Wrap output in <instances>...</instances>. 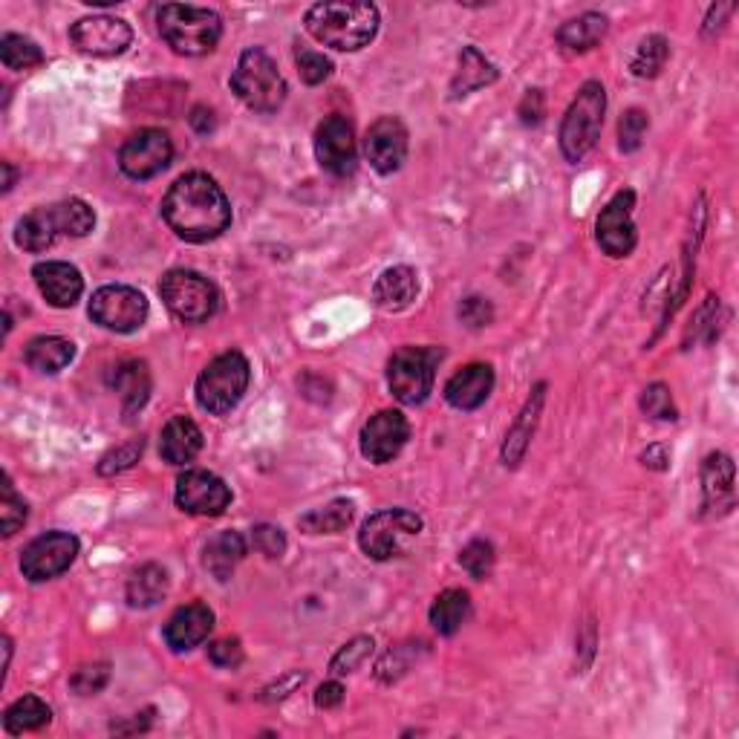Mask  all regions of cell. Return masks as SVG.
Instances as JSON below:
<instances>
[{
	"label": "cell",
	"mask_w": 739,
	"mask_h": 739,
	"mask_svg": "<svg viewBox=\"0 0 739 739\" xmlns=\"http://www.w3.org/2000/svg\"><path fill=\"white\" fill-rule=\"evenodd\" d=\"M162 217L176 231V238L188 243H208L220 238L231 226V206L223 188L208 174H185L180 176L165 199H162Z\"/></svg>",
	"instance_id": "1"
},
{
	"label": "cell",
	"mask_w": 739,
	"mask_h": 739,
	"mask_svg": "<svg viewBox=\"0 0 739 739\" xmlns=\"http://www.w3.org/2000/svg\"><path fill=\"white\" fill-rule=\"evenodd\" d=\"M307 33L324 47L356 53L379 33V9L365 0H330L307 12Z\"/></svg>",
	"instance_id": "2"
},
{
	"label": "cell",
	"mask_w": 739,
	"mask_h": 739,
	"mask_svg": "<svg viewBox=\"0 0 739 739\" xmlns=\"http://www.w3.org/2000/svg\"><path fill=\"white\" fill-rule=\"evenodd\" d=\"M157 24L168 47L192 58L208 56L223 35V21L217 12L183 3H165L157 15Z\"/></svg>",
	"instance_id": "3"
},
{
	"label": "cell",
	"mask_w": 739,
	"mask_h": 739,
	"mask_svg": "<svg viewBox=\"0 0 739 739\" xmlns=\"http://www.w3.org/2000/svg\"><path fill=\"white\" fill-rule=\"evenodd\" d=\"M231 90L255 113L280 111V104L287 102L289 93L287 79L280 76L278 65L257 47L246 49L240 56L234 76H231Z\"/></svg>",
	"instance_id": "4"
},
{
	"label": "cell",
	"mask_w": 739,
	"mask_h": 739,
	"mask_svg": "<svg viewBox=\"0 0 739 739\" xmlns=\"http://www.w3.org/2000/svg\"><path fill=\"white\" fill-rule=\"evenodd\" d=\"M607 93L601 81H587L578 90L575 102L561 125V151L569 162H580L598 145L601 125H604Z\"/></svg>",
	"instance_id": "5"
},
{
	"label": "cell",
	"mask_w": 739,
	"mask_h": 739,
	"mask_svg": "<svg viewBox=\"0 0 739 739\" xmlns=\"http://www.w3.org/2000/svg\"><path fill=\"white\" fill-rule=\"evenodd\" d=\"M252 367L238 350L217 356L197 379V405L215 416H223L240 405L246 393Z\"/></svg>",
	"instance_id": "6"
},
{
	"label": "cell",
	"mask_w": 739,
	"mask_h": 739,
	"mask_svg": "<svg viewBox=\"0 0 739 739\" xmlns=\"http://www.w3.org/2000/svg\"><path fill=\"white\" fill-rule=\"evenodd\" d=\"M160 295L165 307L185 324H203L215 319L220 310V292L206 275L192 269H171L160 280Z\"/></svg>",
	"instance_id": "7"
},
{
	"label": "cell",
	"mask_w": 739,
	"mask_h": 739,
	"mask_svg": "<svg viewBox=\"0 0 739 739\" xmlns=\"http://www.w3.org/2000/svg\"><path fill=\"white\" fill-rule=\"evenodd\" d=\"M442 361L437 347H402L390 358L388 388L402 405H422L434 390V373Z\"/></svg>",
	"instance_id": "8"
},
{
	"label": "cell",
	"mask_w": 739,
	"mask_h": 739,
	"mask_svg": "<svg viewBox=\"0 0 739 739\" xmlns=\"http://www.w3.org/2000/svg\"><path fill=\"white\" fill-rule=\"evenodd\" d=\"M422 532V517L407 509H388L367 517V523L358 532V546L365 549L373 561H390L402 555V549L411 538Z\"/></svg>",
	"instance_id": "9"
},
{
	"label": "cell",
	"mask_w": 739,
	"mask_h": 739,
	"mask_svg": "<svg viewBox=\"0 0 739 739\" xmlns=\"http://www.w3.org/2000/svg\"><path fill=\"white\" fill-rule=\"evenodd\" d=\"M90 319L111 333H136L148 321V298L134 287H102L90 301Z\"/></svg>",
	"instance_id": "10"
},
{
	"label": "cell",
	"mask_w": 739,
	"mask_h": 739,
	"mask_svg": "<svg viewBox=\"0 0 739 739\" xmlns=\"http://www.w3.org/2000/svg\"><path fill=\"white\" fill-rule=\"evenodd\" d=\"M76 555H79V541L72 534L47 532L35 538L21 552V573L33 584H44V580H53L61 573H67Z\"/></svg>",
	"instance_id": "11"
},
{
	"label": "cell",
	"mask_w": 739,
	"mask_h": 739,
	"mask_svg": "<svg viewBox=\"0 0 739 739\" xmlns=\"http://www.w3.org/2000/svg\"><path fill=\"white\" fill-rule=\"evenodd\" d=\"M171 160H174V142L165 130L157 128L139 130L119 151V168L130 180H151L162 174Z\"/></svg>",
	"instance_id": "12"
},
{
	"label": "cell",
	"mask_w": 739,
	"mask_h": 739,
	"mask_svg": "<svg viewBox=\"0 0 739 739\" xmlns=\"http://www.w3.org/2000/svg\"><path fill=\"white\" fill-rule=\"evenodd\" d=\"M70 41L76 44L79 53L96 58H113L122 56L134 41V30L128 21L113 15H93L81 18L70 26Z\"/></svg>",
	"instance_id": "13"
},
{
	"label": "cell",
	"mask_w": 739,
	"mask_h": 739,
	"mask_svg": "<svg viewBox=\"0 0 739 739\" xmlns=\"http://www.w3.org/2000/svg\"><path fill=\"white\" fill-rule=\"evenodd\" d=\"M633 208H636V194L619 192L607 203V208L598 215L596 238L598 246L604 249L610 257H627L636 249V223H633Z\"/></svg>",
	"instance_id": "14"
},
{
	"label": "cell",
	"mask_w": 739,
	"mask_h": 739,
	"mask_svg": "<svg viewBox=\"0 0 739 739\" xmlns=\"http://www.w3.org/2000/svg\"><path fill=\"white\" fill-rule=\"evenodd\" d=\"M231 503V488L211 471H185L176 480V506L197 517H220Z\"/></svg>",
	"instance_id": "15"
},
{
	"label": "cell",
	"mask_w": 739,
	"mask_h": 739,
	"mask_svg": "<svg viewBox=\"0 0 739 739\" xmlns=\"http://www.w3.org/2000/svg\"><path fill=\"white\" fill-rule=\"evenodd\" d=\"M411 439V425L399 411H379L361 428V453L376 465L393 462Z\"/></svg>",
	"instance_id": "16"
},
{
	"label": "cell",
	"mask_w": 739,
	"mask_h": 739,
	"mask_svg": "<svg viewBox=\"0 0 739 739\" xmlns=\"http://www.w3.org/2000/svg\"><path fill=\"white\" fill-rule=\"evenodd\" d=\"M315 157L321 168L335 176H350L356 171V136L344 116H326L315 130Z\"/></svg>",
	"instance_id": "17"
},
{
	"label": "cell",
	"mask_w": 739,
	"mask_h": 739,
	"mask_svg": "<svg viewBox=\"0 0 739 739\" xmlns=\"http://www.w3.org/2000/svg\"><path fill=\"white\" fill-rule=\"evenodd\" d=\"M367 162L379 171V174H393L402 168L407 157V130L405 125L393 116H382L373 128L367 130L365 139Z\"/></svg>",
	"instance_id": "18"
},
{
	"label": "cell",
	"mask_w": 739,
	"mask_h": 739,
	"mask_svg": "<svg viewBox=\"0 0 739 739\" xmlns=\"http://www.w3.org/2000/svg\"><path fill=\"white\" fill-rule=\"evenodd\" d=\"M33 278L38 284L41 295L47 298L49 307L56 310H70L84 292L81 272L67 261H44L33 269Z\"/></svg>",
	"instance_id": "19"
},
{
	"label": "cell",
	"mask_w": 739,
	"mask_h": 739,
	"mask_svg": "<svg viewBox=\"0 0 739 739\" xmlns=\"http://www.w3.org/2000/svg\"><path fill=\"white\" fill-rule=\"evenodd\" d=\"M702 492H705L707 515L723 517L734 509L737 488H734V462L728 453H711L702 462Z\"/></svg>",
	"instance_id": "20"
},
{
	"label": "cell",
	"mask_w": 739,
	"mask_h": 739,
	"mask_svg": "<svg viewBox=\"0 0 739 739\" xmlns=\"http://www.w3.org/2000/svg\"><path fill=\"white\" fill-rule=\"evenodd\" d=\"M211 630H215V612L197 601V604L180 607V610L168 619L165 642L174 653L192 650V647L206 642Z\"/></svg>",
	"instance_id": "21"
},
{
	"label": "cell",
	"mask_w": 739,
	"mask_h": 739,
	"mask_svg": "<svg viewBox=\"0 0 739 739\" xmlns=\"http://www.w3.org/2000/svg\"><path fill=\"white\" fill-rule=\"evenodd\" d=\"M494 370L492 365H469L453 373L446 384L448 405L457 411H477L485 399L492 396Z\"/></svg>",
	"instance_id": "22"
},
{
	"label": "cell",
	"mask_w": 739,
	"mask_h": 739,
	"mask_svg": "<svg viewBox=\"0 0 739 739\" xmlns=\"http://www.w3.org/2000/svg\"><path fill=\"white\" fill-rule=\"evenodd\" d=\"M419 295V280L411 266H393L379 275L373 287V301L384 312H402L416 301Z\"/></svg>",
	"instance_id": "23"
},
{
	"label": "cell",
	"mask_w": 739,
	"mask_h": 739,
	"mask_svg": "<svg viewBox=\"0 0 739 739\" xmlns=\"http://www.w3.org/2000/svg\"><path fill=\"white\" fill-rule=\"evenodd\" d=\"M203 451V430L188 416H174L162 428L160 453L168 465H188Z\"/></svg>",
	"instance_id": "24"
},
{
	"label": "cell",
	"mask_w": 739,
	"mask_h": 739,
	"mask_svg": "<svg viewBox=\"0 0 739 739\" xmlns=\"http://www.w3.org/2000/svg\"><path fill=\"white\" fill-rule=\"evenodd\" d=\"M543 399H546V384H538V388L532 390L529 402L523 405V411H520V416H517V422L509 428V434H506L503 462L511 465V469H515L517 462L523 460L526 448H529V439H532V434H534L538 416H541V411H543Z\"/></svg>",
	"instance_id": "25"
},
{
	"label": "cell",
	"mask_w": 739,
	"mask_h": 739,
	"mask_svg": "<svg viewBox=\"0 0 739 739\" xmlns=\"http://www.w3.org/2000/svg\"><path fill=\"white\" fill-rule=\"evenodd\" d=\"M113 390L122 396V405H125V416L139 414L151 396V373H148V365L145 361H122L111 376Z\"/></svg>",
	"instance_id": "26"
},
{
	"label": "cell",
	"mask_w": 739,
	"mask_h": 739,
	"mask_svg": "<svg viewBox=\"0 0 739 739\" xmlns=\"http://www.w3.org/2000/svg\"><path fill=\"white\" fill-rule=\"evenodd\" d=\"M494 81H497V70H494L492 61H488L477 47L462 49L460 70H457V76H453L451 81L453 99L469 96V93H474V90L480 88H488Z\"/></svg>",
	"instance_id": "27"
},
{
	"label": "cell",
	"mask_w": 739,
	"mask_h": 739,
	"mask_svg": "<svg viewBox=\"0 0 739 739\" xmlns=\"http://www.w3.org/2000/svg\"><path fill=\"white\" fill-rule=\"evenodd\" d=\"M604 35H607V18L601 15V12H584V15L566 21V24L557 30V44H561L566 53H587V49L598 47Z\"/></svg>",
	"instance_id": "28"
},
{
	"label": "cell",
	"mask_w": 739,
	"mask_h": 739,
	"mask_svg": "<svg viewBox=\"0 0 739 739\" xmlns=\"http://www.w3.org/2000/svg\"><path fill=\"white\" fill-rule=\"evenodd\" d=\"M58 234H61V231H58L53 206L30 211V215L18 220L15 229L18 246L26 249V252H47V249L56 243Z\"/></svg>",
	"instance_id": "29"
},
{
	"label": "cell",
	"mask_w": 739,
	"mask_h": 739,
	"mask_svg": "<svg viewBox=\"0 0 739 739\" xmlns=\"http://www.w3.org/2000/svg\"><path fill=\"white\" fill-rule=\"evenodd\" d=\"M72 356H76V347H72V342L61 338V335H41V338L26 344L24 350L26 365L38 370V373H58V370H65L72 361Z\"/></svg>",
	"instance_id": "30"
},
{
	"label": "cell",
	"mask_w": 739,
	"mask_h": 739,
	"mask_svg": "<svg viewBox=\"0 0 739 739\" xmlns=\"http://www.w3.org/2000/svg\"><path fill=\"white\" fill-rule=\"evenodd\" d=\"M168 596V573L157 564L139 566L128 580V604L148 610Z\"/></svg>",
	"instance_id": "31"
},
{
	"label": "cell",
	"mask_w": 739,
	"mask_h": 739,
	"mask_svg": "<svg viewBox=\"0 0 739 739\" xmlns=\"http://www.w3.org/2000/svg\"><path fill=\"white\" fill-rule=\"evenodd\" d=\"M471 615V598L462 589H446L439 592L434 607H430V624L437 627L442 636H453L457 630L469 621Z\"/></svg>",
	"instance_id": "32"
},
{
	"label": "cell",
	"mask_w": 739,
	"mask_h": 739,
	"mask_svg": "<svg viewBox=\"0 0 739 739\" xmlns=\"http://www.w3.org/2000/svg\"><path fill=\"white\" fill-rule=\"evenodd\" d=\"M243 557H246V541L238 532H223L206 546V569L217 580H229Z\"/></svg>",
	"instance_id": "33"
},
{
	"label": "cell",
	"mask_w": 739,
	"mask_h": 739,
	"mask_svg": "<svg viewBox=\"0 0 739 739\" xmlns=\"http://www.w3.org/2000/svg\"><path fill=\"white\" fill-rule=\"evenodd\" d=\"M49 719H53V711H49L47 702L38 700V696H21V700L12 702V705L7 707V714H3V728H7L9 734L21 737V734L41 731L44 725H49Z\"/></svg>",
	"instance_id": "34"
},
{
	"label": "cell",
	"mask_w": 739,
	"mask_h": 739,
	"mask_svg": "<svg viewBox=\"0 0 739 739\" xmlns=\"http://www.w3.org/2000/svg\"><path fill=\"white\" fill-rule=\"evenodd\" d=\"M353 517H356V503L333 500L321 506V509L310 511V515H303L298 526L307 534H338L353 523Z\"/></svg>",
	"instance_id": "35"
},
{
	"label": "cell",
	"mask_w": 739,
	"mask_h": 739,
	"mask_svg": "<svg viewBox=\"0 0 739 739\" xmlns=\"http://www.w3.org/2000/svg\"><path fill=\"white\" fill-rule=\"evenodd\" d=\"M670 56V44L665 35H647V38L638 44L636 56L630 61V70L636 79H656L665 67Z\"/></svg>",
	"instance_id": "36"
},
{
	"label": "cell",
	"mask_w": 739,
	"mask_h": 739,
	"mask_svg": "<svg viewBox=\"0 0 739 739\" xmlns=\"http://www.w3.org/2000/svg\"><path fill=\"white\" fill-rule=\"evenodd\" d=\"M53 215H56L58 231L67 238H84L96 226V215L84 199H65V203L53 206Z\"/></svg>",
	"instance_id": "37"
},
{
	"label": "cell",
	"mask_w": 739,
	"mask_h": 739,
	"mask_svg": "<svg viewBox=\"0 0 739 739\" xmlns=\"http://www.w3.org/2000/svg\"><path fill=\"white\" fill-rule=\"evenodd\" d=\"M0 58L7 70H35L44 65V53L35 41L24 38V35H3L0 41Z\"/></svg>",
	"instance_id": "38"
},
{
	"label": "cell",
	"mask_w": 739,
	"mask_h": 739,
	"mask_svg": "<svg viewBox=\"0 0 739 739\" xmlns=\"http://www.w3.org/2000/svg\"><path fill=\"white\" fill-rule=\"evenodd\" d=\"M373 653V638L370 636H358L353 638L350 644H344L342 650L335 653L333 661H330V670H333L335 676H344V673H353V670H358L361 665H365V659Z\"/></svg>",
	"instance_id": "39"
},
{
	"label": "cell",
	"mask_w": 739,
	"mask_h": 739,
	"mask_svg": "<svg viewBox=\"0 0 739 739\" xmlns=\"http://www.w3.org/2000/svg\"><path fill=\"white\" fill-rule=\"evenodd\" d=\"M295 65H298L301 79L307 81L310 88H315V84L326 81V79H330V72H333V61H330L324 53H319V49H310V47L295 49Z\"/></svg>",
	"instance_id": "40"
},
{
	"label": "cell",
	"mask_w": 739,
	"mask_h": 739,
	"mask_svg": "<svg viewBox=\"0 0 739 739\" xmlns=\"http://www.w3.org/2000/svg\"><path fill=\"white\" fill-rule=\"evenodd\" d=\"M142 448H145L142 439H130L125 446L113 448V451L104 453L102 462H99V474H102V477H113V474H122V471L134 469L136 462H139V457H142Z\"/></svg>",
	"instance_id": "41"
},
{
	"label": "cell",
	"mask_w": 739,
	"mask_h": 739,
	"mask_svg": "<svg viewBox=\"0 0 739 739\" xmlns=\"http://www.w3.org/2000/svg\"><path fill=\"white\" fill-rule=\"evenodd\" d=\"M647 128H650V119H647V113L638 111V107H633V111H627L624 116H621L619 122V148L624 153H633L642 148V139L644 134H647Z\"/></svg>",
	"instance_id": "42"
},
{
	"label": "cell",
	"mask_w": 739,
	"mask_h": 739,
	"mask_svg": "<svg viewBox=\"0 0 739 739\" xmlns=\"http://www.w3.org/2000/svg\"><path fill=\"white\" fill-rule=\"evenodd\" d=\"M460 566L471 578L483 580L485 575L492 573L494 566V546L488 541H471L469 546L460 552Z\"/></svg>",
	"instance_id": "43"
},
{
	"label": "cell",
	"mask_w": 739,
	"mask_h": 739,
	"mask_svg": "<svg viewBox=\"0 0 739 739\" xmlns=\"http://www.w3.org/2000/svg\"><path fill=\"white\" fill-rule=\"evenodd\" d=\"M642 411L647 416H653V419H661V422H673L676 419V405H673V396H670V388L668 384H650V388L644 390L642 393Z\"/></svg>",
	"instance_id": "44"
},
{
	"label": "cell",
	"mask_w": 739,
	"mask_h": 739,
	"mask_svg": "<svg viewBox=\"0 0 739 739\" xmlns=\"http://www.w3.org/2000/svg\"><path fill=\"white\" fill-rule=\"evenodd\" d=\"M0 517H3V534H12L26 523V503L12 488V480L3 477V500H0Z\"/></svg>",
	"instance_id": "45"
},
{
	"label": "cell",
	"mask_w": 739,
	"mask_h": 739,
	"mask_svg": "<svg viewBox=\"0 0 739 739\" xmlns=\"http://www.w3.org/2000/svg\"><path fill=\"white\" fill-rule=\"evenodd\" d=\"M107 679H111V665L96 661V665H84V668L76 670L70 679V688L79 696H93V693H99L107 684Z\"/></svg>",
	"instance_id": "46"
},
{
	"label": "cell",
	"mask_w": 739,
	"mask_h": 739,
	"mask_svg": "<svg viewBox=\"0 0 739 739\" xmlns=\"http://www.w3.org/2000/svg\"><path fill=\"white\" fill-rule=\"evenodd\" d=\"M252 543H255V549L261 552V555L272 557V561L287 552V538H284V532H280L278 526H269V523L255 526V532H252Z\"/></svg>",
	"instance_id": "47"
},
{
	"label": "cell",
	"mask_w": 739,
	"mask_h": 739,
	"mask_svg": "<svg viewBox=\"0 0 739 739\" xmlns=\"http://www.w3.org/2000/svg\"><path fill=\"white\" fill-rule=\"evenodd\" d=\"M208 659L211 665L223 670H234L243 665V647H240L238 638H220L208 647Z\"/></svg>",
	"instance_id": "48"
},
{
	"label": "cell",
	"mask_w": 739,
	"mask_h": 739,
	"mask_svg": "<svg viewBox=\"0 0 739 739\" xmlns=\"http://www.w3.org/2000/svg\"><path fill=\"white\" fill-rule=\"evenodd\" d=\"M460 319L469 326H474V330L488 326L494 319L492 303L485 301V298H465V301L460 303Z\"/></svg>",
	"instance_id": "49"
},
{
	"label": "cell",
	"mask_w": 739,
	"mask_h": 739,
	"mask_svg": "<svg viewBox=\"0 0 739 739\" xmlns=\"http://www.w3.org/2000/svg\"><path fill=\"white\" fill-rule=\"evenodd\" d=\"M520 122L534 128V125H541L543 116H546V99H543V90H529L520 102Z\"/></svg>",
	"instance_id": "50"
},
{
	"label": "cell",
	"mask_w": 739,
	"mask_h": 739,
	"mask_svg": "<svg viewBox=\"0 0 739 739\" xmlns=\"http://www.w3.org/2000/svg\"><path fill=\"white\" fill-rule=\"evenodd\" d=\"M303 679H307V673H301V670H295V673H289L287 679L280 684H275V688H266L263 691L261 700L263 702H275V700H284V696H289V691H295L298 684H303Z\"/></svg>",
	"instance_id": "51"
},
{
	"label": "cell",
	"mask_w": 739,
	"mask_h": 739,
	"mask_svg": "<svg viewBox=\"0 0 739 739\" xmlns=\"http://www.w3.org/2000/svg\"><path fill=\"white\" fill-rule=\"evenodd\" d=\"M344 702V688L338 682H326L321 684L319 693H315V705L324 707V711H333Z\"/></svg>",
	"instance_id": "52"
},
{
	"label": "cell",
	"mask_w": 739,
	"mask_h": 739,
	"mask_svg": "<svg viewBox=\"0 0 739 739\" xmlns=\"http://www.w3.org/2000/svg\"><path fill=\"white\" fill-rule=\"evenodd\" d=\"M642 462L644 465H647V469H656V471H665L668 469V451H665V448L661 446H653V448H647V451L642 453Z\"/></svg>",
	"instance_id": "53"
},
{
	"label": "cell",
	"mask_w": 739,
	"mask_h": 739,
	"mask_svg": "<svg viewBox=\"0 0 739 739\" xmlns=\"http://www.w3.org/2000/svg\"><path fill=\"white\" fill-rule=\"evenodd\" d=\"M192 128L197 130V134H211L215 130V113L206 111V107H194L192 113Z\"/></svg>",
	"instance_id": "54"
},
{
	"label": "cell",
	"mask_w": 739,
	"mask_h": 739,
	"mask_svg": "<svg viewBox=\"0 0 739 739\" xmlns=\"http://www.w3.org/2000/svg\"><path fill=\"white\" fill-rule=\"evenodd\" d=\"M3 192H12V185H15V168L9 165V162H3Z\"/></svg>",
	"instance_id": "55"
}]
</instances>
